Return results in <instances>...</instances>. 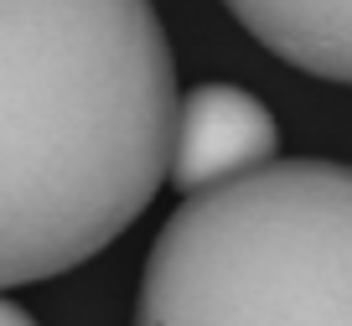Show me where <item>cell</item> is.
<instances>
[{
	"label": "cell",
	"instance_id": "3957f363",
	"mask_svg": "<svg viewBox=\"0 0 352 326\" xmlns=\"http://www.w3.org/2000/svg\"><path fill=\"white\" fill-rule=\"evenodd\" d=\"M275 151H280V124L249 88L202 83L176 109V145L166 182L182 197H192L270 166Z\"/></svg>",
	"mask_w": 352,
	"mask_h": 326
},
{
	"label": "cell",
	"instance_id": "7a4b0ae2",
	"mask_svg": "<svg viewBox=\"0 0 352 326\" xmlns=\"http://www.w3.org/2000/svg\"><path fill=\"white\" fill-rule=\"evenodd\" d=\"M135 326H352V166L270 161L155 233Z\"/></svg>",
	"mask_w": 352,
	"mask_h": 326
},
{
	"label": "cell",
	"instance_id": "5b68a950",
	"mask_svg": "<svg viewBox=\"0 0 352 326\" xmlns=\"http://www.w3.org/2000/svg\"><path fill=\"white\" fill-rule=\"evenodd\" d=\"M0 326H36V321H32V311H21L16 301H6V295H0Z\"/></svg>",
	"mask_w": 352,
	"mask_h": 326
},
{
	"label": "cell",
	"instance_id": "277c9868",
	"mask_svg": "<svg viewBox=\"0 0 352 326\" xmlns=\"http://www.w3.org/2000/svg\"><path fill=\"white\" fill-rule=\"evenodd\" d=\"M280 63L352 88V0H223Z\"/></svg>",
	"mask_w": 352,
	"mask_h": 326
},
{
	"label": "cell",
	"instance_id": "6da1fadb",
	"mask_svg": "<svg viewBox=\"0 0 352 326\" xmlns=\"http://www.w3.org/2000/svg\"><path fill=\"white\" fill-rule=\"evenodd\" d=\"M176 109L151 0H0V290L130 228L171 171Z\"/></svg>",
	"mask_w": 352,
	"mask_h": 326
}]
</instances>
